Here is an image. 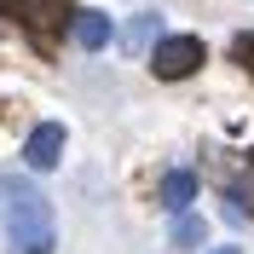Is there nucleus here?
<instances>
[{"mask_svg": "<svg viewBox=\"0 0 254 254\" xmlns=\"http://www.w3.org/2000/svg\"><path fill=\"white\" fill-rule=\"evenodd\" d=\"M202 237H208L202 214H179V220H174V231H168V243H174V249H196Z\"/></svg>", "mask_w": 254, "mask_h": 254, "instance_id": "nucleus-7", "label": "nucleus"}, {"mask_svg": "<svg viewBox=\"0 0 254 254\" xmlns=\"http://www.w3.org/2000/svg\"><path fill=\"white\" fill-rule=\"evenodd\" d=\"M12 6L29 17V23H52V17L64 12V0H12Z\"/></svg>", "mask_w": 254, "mask_h": 254, "instance_id": "nucleus-8", "label": "nucleus"}, {"mask_svg": "<svg viewBox=\"0 0 254 254\" xmlns=\"http://www.w3.org/2000/svg\"><path fill=\"white\" fill-rule=\"evenodd\" d=\"M0 225L12 237V254H52V243H58L47 190L17 174H0Z\"/></svg>", "mask_w": 254, "mask_h": 254, "instance_id": "nucleus-1", "label": "nucleus"}, {"mask_svg": "<svg viewBox=\"0 0 254 254\" xmlns=\"http://www.w3.org/2000/svg\"><path fill=\"white\" fill-rule=\"evenodd\" d=\"M231 52H237L243 64H254V35H237V47H231Z\"/></svg>", "mask_w": 254, "mask_h": 254, "instance_id": "nucleus-10", "label": "nucleus"}, {"mask_svg": "<svg viewBox=\"0 0 254 254\" xmlns=\"http://www.w3.org/2000/svg\"><path fill=\"white\" fill-rule=\"evenodd\" d=\"M190 202H196V174H190V168H174V174L162 179V208H168V214H190Z\"/></svg>", "mask_w": 254, "mask_h": 254, "instance_id": "nucleus-5", "label": "nucleus"}, {"mask_svg": "<svg viewBox=\"0 0 254 254\" xmlns=\"http://www.w3.org/2000/svg\"><path fill=\"white\" fill-rule=\"evenodd\" d=\"M225 214H231V220H254V190L231 185V190H225Z\"/></svg>", "mask_w": 254, "mask_h": 254, "instance_id": "nucleus-9", "label": "nucleus"}, {"mask_svg": "<svg viewBox=\"0 0 254 254\" xmlns=\"http://www.w3.org/2000/svg\"><path fill=\"white\" fill-rule=\"evenodd\" d=\"M69 41H75V47H104V41H110V17L104 12H75L69 17Z\"/></svg>", "mask_w": 254, "mask_h": 254, "instance_id": "nucleus-6", "label": "nucleus"}, {"mask_svg": "<svg viewBox=\"0 0 254 254\" xmlns=\"http://www.w3.org/2000/svg\"><path fill=\"white\" fill-rule=\"evenodd\" d=\"M162 41H168V35H162V17H156V12H139V17L122 29V47L133 52V58H150Z\"/></svg>", "mask_w": 254, "mask_h": 254, "instance_id": "nucleus-4", "label": "nucleus"}, {"mask_svg": "<svg viewBox=\"0 0 254 254\" xmlns=\"http://www.w3.org/2000/svg\"><path fill=\"white\" fill-rule=\"evenodd\" d=\"M214 254H237V249H214Z\"/></svg>", "mask_w": 254, "mask_h": 254, "instance_id": "nucleus-11", "label": "nucleus"}, {"mask_svg": "<svg viewBox=\"0 0 254 254\" xmlns=\"http://www.w3.org/2000/svg\"><path fill=\"white\" fill-rule=\"evenodd\" d=\"M202 41H196V35H168V41H162L156 52H150V69H156L162 81H185V75H196V69H202Z\"/></svg>", "mask_w": 254, "mask_h": 254, "instance_id": "nucleus-2", "label": "nucleus"}, {"mask_svg": "<svg viewBox=\"0 0 254 254\" xmlns=\"http://www.w3.org/2000/svg\"><path fill=\"white\" fill-rule=\"evenodd\" d=\"M58 156H64V127H58V122H41V127L29 133V144H23V162L47 174V168H58Z\"/></svg>", "mask_w": 254, "mask_h": 254, "instance_id": "nucleus-3", "label": "nucleus"}]
</instances>
